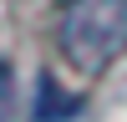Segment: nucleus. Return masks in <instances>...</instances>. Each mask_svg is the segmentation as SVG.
I'll list each match as a JSON object with an SVG mask.
<instances>
[{
  "instance_id": "obj_1",
  "label": "nucleus",
  "mask_w": 127,
  "mask_h": 122,
  "mask_svg": "<svg viewBox=\"0 0 127 122\" xmlns=\"http://www.w3.org/2000/svg\"><path fill=\"white\" fill-rule=\"evenodd\" d=\"M56 46L76 76H102L127 56V0H61Z\"/></svg>"
},
{
  "instance_id": "obj_2",
  "label": "nucleus",
  "mask_w": 127,
  "mask_h": 122,
  "mask_svg": "<svg viewBox=\"0 0 127 122\" xmlns=\"http://www.w3.org/2000/svg\"><path fill=\"white\" fill-rule=\"evenodd\" d=\"M36 92H41V97H36V122H66L71 112H76V97H66L51 71L36 81Z\"/></svg>"
},
{
  "instance_id": "obj_3",
  "label": "nucleus",
  "mask_w": 127,
  "mask_h": 122,
  "mask_svg": "<svg viewBox=\"0 0 127 122\" xmlns=\"http://www.w3.org/2000/svg\"><path fill=\"white\" fill-rule=\"evenodd\" d=\"M10 102H15V76H10V66L0 61V122H5V112H10Z\"/></svg>"
}]
</instances>
